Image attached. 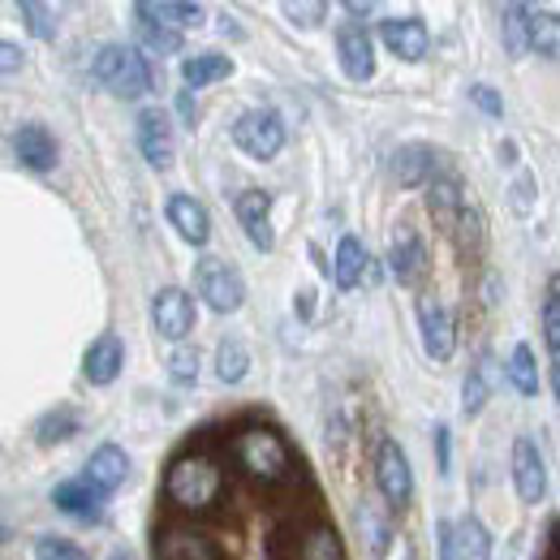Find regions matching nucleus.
Returning a JSON list of instances; mask_svg holds the SVG:
<instances>
[{"mask_svg":"<svg viewBox=\"0 0 560 560\" xmlns=\"http://www.w3.org/2000/svg\"><path fill=\"white\" fill-rule=\"evenodd\" d=\"M0 57H4V61H0L4 73H18V66H22V48H18L13 39H4V44H0Z\"/></svg>","mask_w":560,"mask_h":560,"instance_id":"42","label":"nucleus"},{"mask_svg":"<svg viewBox=\"0 0 560 560\" xmlns=\"http://www.w3.org/2000/svg\"><path fill=\"white\" fill-rule=\"evenodd\" d=\"M548 298L560 302V272H552V280H548Z\"/></svg>","mask_w":560,"mask_h":560,"instance_id":"44","label":"nucleus"},{"mask_svg":"<svg viewBox=\"0 0 560 560\" xmlns=\"http://www.w3.org/2000/svg\"><path fill=\"white\" fill-rule=\"evenodd\" d=\"M246 375H250V350H246V341L224 337L215 346V380L220 384H242Z\"/></svg>","mask_w":560,"mask_h":560,"instance_id":"27","label":"nucleus"},{"mask_svg":"<svg viewBox=\"0 0 560 560\" xmlns=\"http://www.w3.org/2000/svg\"><path fill=\"white\" fill-rule=\"evenodd\" d=\"M337 57H341V70L350 82H371L375 78V44H371L362 22L337 26Z\"/></svg>","mask_w":560,"mask_h":560,"instance_id":"13","label":"nucleus"},{"mask_svg":"<svg viewBox=\"0 0 560 560\" xmlns=\"http://www.w3.org/2000/svg\"><path fill=\"white\" fill-rule=\"evenodd\" d=\"M470 208V199H466V190H462V182L453 177V173H440L431 186H427V211H431V220L453 237V229H457V220H462V211Z\"/></svg>","mask_w":560,"mask_h":560,"instance_id":"18","label":"nucleus"},{"mask_svg":"<svg viewBox=\"0 0 560 560\" xmlns=\"http://www.w3.org/2000/svg\"><path fill=\"white\" fill-rule=\"evenodd\" d=\"M552 393H557L560 401V358H552Z\"/></svg>","mask_w":560,"mask_h":560,"instance_id":"45","label":"nucleus"},{"mask_svg":"<svg viewBox=\"0 0 560 560\" xmlns=\"http://www.w3.org/2000/svg\"><path fill=\"white\" fill-rule=\"evenodd\" d=\"M509 466H513V491H517V500L522 504H544V495H548V466H544V453H539V444L530 435H517L513 440Z\"/></svg>","mask_w":560,"mask_h":560,"instance_id":"8","label":"nucleus"},{"mask_svg":"<svg viewBox=\"0 0 560 560\" xmlns=\"http://www.w3.org/2000/svg\"><path fill=\"white\" fill-rule=\"evenodd\" d=\"M530 52L560 61V13L548 9H530Z\"/></svg>","mask_w":560,"mask_h":560,"instance_id":"29","label":"nucleus"},{"mask_svg":"<svg viewBox=\"0 0 560 560\" xmlns=\"http://www.w3.org/2000/svg\"><path fill=\"white\" fill-rule=\"evenodd\" d=\"M504 44L513 57L530 52V4H504Z\"/></svg>","mask_w":560,"mask_h":560,"instance_id":"32","label":"nucleus"},{"mask_svg":"<svg viewBox=\"0 0 560 560\" xmlns=\"http://www.w3.org/2000/svg\"><path fill=\"white\" fill-rule=\"evenodd\" d=\"M504 380H509L522 397H535V393H539V362H535V350H530V346H513L509 362H504Z\"/></svg>","mask_w":560,"mask_h":560,"instance_id":"28","label":"nucleus"},{"mask_svg":"<svg viewBox=\"0 0 560 560\" xmlns=\"http://www.w3.org/2000/svg\"><path fill=\"white\" fill-rule=\"evenodd\" d=\"M375 488L388 500V509H410L415 500V475H410V457L393 435H380L375 444Z\"/></svg>","mask_w":560,"mask_h":560,"instance_id":"5","label":"nucleus"},{"mask_svg":"<svg viewBox=\"0 0 560 560\" xmlns=\"http://www.w3.org/2000/svg\"><path fill=\"white\" fill-rule=\"evenodd\" d=\"M164 500L177 517H211L229 500V475L224 462L208 444L182 448L164 470Z\"/></svg>","mask_w":560,"mask_h":560,"instance_id":"1","label":"nucleus"},{"mask_svg":"<svg viewBox=\"0 0 560 560\" xmlns=\"http://www.w3.org/2000/svg\"><path fill=\"white\" fill-rule=\"evenodd\" d=\"M491 397V358L483 353L475 366H470V375H466V384H462V410L475 419V415H483V406H488Z\"/></svg>","mask_w":560,"mask_h":560,"instance_id":"31","label":"nucleus"},{"mask_svg":"<svg viewBox=\"0 0 560 560\" xmlns=\"http://www.w3.org/2000/svg\"><path fill=\"white\" fill-rule=\"evenodd\" d=\"M195 289H199V298L208 302V311H215V315H233L246 302V280H242V272L229 259H215V255L199 259Z\"/></svg>","mask_w":560,"mask_h":560,"instance_id":"4","label":"nucleus"},{"mask_svg":"<svg viewBox=\"0 0 560 560\" xmlns=\"http://www.w3.org/2000/svg\"><path fill=\"white\" fill-rule=\"evenodd\" d=\"M289 18H302V26H319V18L328 13V4H284Z\"/></svg>","mask_w":560,"mask_h":560,"instance_id":"39","label":"nucleus"},{"mask_svg":"<svg viewBox=\"0 0 560 560\" xmlns=\"http://www.w3.org/2000/svg\"><path fill=\"white\" fill-rule=\"evenodd\" d=\"M13 155L26 173H52L57 160H61V147H57L52 130L44 121H22L13 130Z\"/></svg>","mask_w":560,"mask_h":560,"instance_id":"10","label":"nucleus"},{"mask_svg":"<svg viewBox=\"0 0 560 560\" xmlns=\"http://www.w3.org/2000/svg\"><path fill=\"white\" fill-rule=\"evenodd\" d=\"M151 324L164 341L182 346L190 332H195V298L177 284H164L155 298H151Z\"/></svg>","mask_w":560,"mask_h":560,"instance_id":"7","label":"nucleus"},{"mask_svg":"<svg viewBox=\"0 0 560 560\" xmlns=\"http://www.w3.org/2000/svg\"><path fill=\"white\" fill-rule=\"evenodd\" d=\"M82 431V415L70 410V406H61V410H48L44 419L35 422V440L44 444V448H52V444H61V440H70Z\"/></svg>","mask_w":560,"mask_h":560,"instance_id":"30","label":"nucleus"},{"mask_svg":"<svg viewBox=\"0 0 560 560\" xmlns=\"http://www.w3.org/2000/svg\"><path fill=\"white\" fill-rule=\"evenodd\" d=\"M135 13L160 22V26H168V31H190V26L203 22V4H190V0H155V4H151V0H139Z\"/></svg>","mask_w":560,"mask_h":560,"instance_id":"22","label":"nucleus"},{"mask_svg":"<svg viewBox=\"0 0 560 560\" xmlns=\"http://www.w3.org/2000/svg\"><path fill=\"white\" fill-rule=\"evenodd\" d=\"M135 139H139L142 160H147L151 168H160V173L177 160V142H173L168 113H160V108H142L139 121H135Z\"/></svg>","mask_w":560,"mask_h":560,"instance_id":"11","label":"nucleus"},{"mask_svg":"<svg viewBox=\"0 0 560 560\" xmlns=\"http://www.w3.org/2000/svg\"><path fill=\"white\" fill-rule=\"evenodd\" d=\"M108 560H135V557H130L126 548H113V557H108Z\"/></svg>","mask_w":560,"mask_h":560,"instance_id":"46","label":"nucleus"},{"mask_svg":"<svg viewBox=\"0 0 560 560\" xmlns=\"http://www.w3.org/2000/svg\"><path fill=\"white\" fill-rule=\"evenodd\" d=\"M52 504L73 517V522H104V504H108V491H100L86 475L82 479H66L52 488Z\"/></svg>","mask_w":560,"mask_h":560,"instance_id":"15","label":"nucleus"},{"mask_svg":"<svg viewBox=\"0 0 560 560\" xmlns=\"http://www.w3.org/2000/svg\"><path fill=\"white\" fill-rule=\"evenodd\" d=\"M18 13L26 18V26H31V35H35V39H57V26H52V9H48V4L22 0V4H18Z\"/></svg>","mask_w":560,"mask_h":560,"instance_id":"35","label":"nucleus"},{"mask_svg":"<svg viewBox=\"0 0 560 560\" xmlns=\"http://www.w3.org/2000/svg\"><path fill=\"white\" fill-rule=\"evenodd\" d=\"M86 479L100 491L113 495V491L130 479V457H126V448H121V444H100V448L86 457Z\"/></svg>","mask_w":560,"mask_h":560,"instance_id":"21","label":"nucleus"},{"mask_svg":"<svg viewBox=\"0 0 560 560\" xmlns=\"http://www.w3.org/2000/svg\"><path fill=\"white\" fill-rule=\"evenodd\" d=\"M544 341H548V350L552 358H560V302H544Z\"/></svg>","mask_w":560,"mask_h":560,"instance_id":"37","label":"nucleus"},{"mask_svg":"<svg viewBox=\"0 0 560 560\" xmlns=\"http://www.w3.org/2000/svg\"><path fill=\"white\" fill-rule=\"evenodd\" d=\"M233 211H237V220H242L250 246L268 255V250L277 246V233H272V195H268V190H242V195L233 199Z\"/></svg>","mask_w":560,"mask_h":560,"instance_id":"14","label":"nucleus"},{"mask_svg":"<svg viewBox=\"0 0 560 560\" xmlns=\"http://www.w3.org/2000/svg\"><path fill=\"white\" fill-rule=\"evenodd\" d=\"M435 177H440V155L427 142H406L393 151V182L397 186L419 190V186H431Z\"/></svg>","mask_w":560,"mask_h":560,"instance_id":"17","label":"nucleus"},{"mask_svg":"<svg viewBox=\"0 0 560 560\" xmlns=\"http://www.w3.org/2000/svg\"><path fill=\"white\" fill-rule=\"evenodd\" d=\"M229 457L242 479H250L264 491H289L302 483V462L277 427H264V422L237 427L229 440Z\"/></svg>","mask_w":560,"mask_h":560,"instance_id":"2","label":"nucleus"},{"mask_svg":"<svg viewBox=\"0 0 560 560\" xmlns=\"http://www.w3.org/2000/svg\"><path fill=\"white\" fill-rule=\"evenodd\" d=\"M435 544H440V560H457V539H453V522H435Z\"/></svg>","mask_w":560,"mask_h":560,"instance_id":"40","label":"nucleus"},{"mask_svg":"<svg viewBox=\"0 0 560 560\" xmlns=\"http://www.w3.org/2000/svg\"><path fill=\"white\" fill-rule=\"evenodd\" d=\"M470 95H475V104H479L483 113H491V117H500V113H504V104H500V95L491 91L488 82H479V86H470Z\"/></svg>","mask_w":560,"mask_h":560,"instance_id":"38","label":"nucleus"},{"mask_svg":"<svg viewBox=\"0 0 560 560\" xmlns=\"http://www.w3.org/2000/svg\"><path fill=\"white\" fill-rule=\"evenodd\" d=\"M380 39L397 61H410V66L427 61V52H431V31L422 18H384Z\"/></svg>","mask_w":560,"mask_h":560,"instance_id":"12","label":"nucleus"},{"mask_svg":"<svg viewBox=\"0 0 560 560\" xmlns=\"http://www.w3.org/2000/svg\"><path fill=\"white\" fill-rule=\"evenodd\" d=\"M164 211H168V224L177 229L182 242H190V246H208L211 242V215L195 195H173Z\"/></svg>","mask_w":560,"mask_h":560,"instance_id":"19","label":"nucleus"},{"mask_svg":"<svg viewBox=\"0 0 560 560\" xmlns=\"http://www.w3.org/2000/svg\"><path fill=\"white\" fill-rule=\"evenodd\" d=\"M168 375H173L177 384H195V380H199V350L177 346V350L168 353Z\"/></svg>","mask_w":560,"mask_h":560,"instance_id":"36","label":"nucleus"},{"mask_svg":"<svg viewBox=\"0 0 560 560\" xmlns=\"http://www.w3.org/2000/svg\"><path fill=\"white\" fill-rule=\"evenodd\" d=\"M91 78L104 91H113L117 100H142L155 91V73L147 66V57L139 48H126V44H104L91 61Z\"/></svg>","mask_w":560,"mask_h":560,"instance_id":"3","label":"nucleus"},{"mask_svg":"<svg viewBox=\"0 0 560 560\" xmlns=\"http://www.w3.org/2000/svg\"><path fill=\"white\" fill-rule=\"evenodd\" d=\"M453 539H457V560H491V535L475 513L453 522Z\"/></svg>","mask_w":560,"mask_h":560,"instance_id":"25","label":"nucleus"},{"mask_svg":"<svg viewBox=\"0 0 560 560\" xmlns=\"http://www.w3.org/2000/svg\"><path fill=\"white\" fill-rule=\"evenodd\" d=\"M419 332H422V350L431 362H448L457 350V324H453V311L435 298H422L419 302Z\"/></svg>","mask_w":560,"mask_h":560,"instance_id":"9","label":"nucleus"},{"mask_svg":"<svg viewBox=\"0 0 560 560\" xmlns=\"http://www.w3.org/2000/svg\"><path fill=\"white\" fill-rule=\"evenodd\" d=\"M453 237H457L462 255H479V250H483V215H479V208H475V203L462 211V220H457Z\"/></svg>","mask_w":560,"mask_h":560,"instance_id":"33","label":"nucleus"},{"mask_svg":"<svg viewBox=\"0 0 560 560\" xmlns=\"http://www.w3.org/2000/svg\"><path fill=\"white\" fill-rule=\"evenodd\" d=\"M233 142L250 160H272L284 147V117L277 108H250V113H242L233 121Z\"/></svg>","mask_w":560,"mask_h":560,"instance_id":"6","label":"nucleus"},{"mask_svg":"<svg viewBox=\"0 0 560 560\" xmlns=\"http://www.w3.org/2000/svg\"><path fill=\"white\" fill-rule=\"evenodd\" d=\"M121 366H126V346H121L117 332L95 337V341L86 346V353H82V380L95 384V388H108V384L121 375Z\"/></svg>","mask_w":560,"mask_h":560,"instance_id":"16","label":"nucleus"},{"mask_svg":"<svg viewBox=\"0 0 560 560\" xmlns=\"http://www.w3.org/2000/svg\"><path fill=\"white\" fill-rule=\"evenodd\" d=\"M177 113H182L186 121H195V100H190V91H182V100H177Z\"/></svg>","mask_w":560,"mask_h":560,"instance_id":"43","label":"nucleus"},{"mask_svg":"<svg viewBox=\"0 0 560 560\" xmlns=\"http://www.w3.org/2000/svg\"><path fill=\"white\" fill-rule=\"evenodd\" d=\"M229 73H233V57H224V52H195V57L182 61V82H186L190 91H199V86H208V82H220V78H229Z\"/></svg>","mask_w":560,"mask_h":560,"instance_id":"24","label":"nucleus"},{"mask_svg":"<svg viewBox=\"0 0 560 560\" xmlns=\"http://www.w3.org/2000/svg\"><path fill=\"white\" fill-rule=\"evenodd\" d=\"M135 35H139V48L151 52V57H177L186 48L182 31H168V26H160L151 18H139V13H135Z\"/></svg>","mask_w":560,"mask_h":560,"instance_id":"26","label":"nucleus"},{"mask_svg":"<svg viewBox=\"0 0 560 560\" xmlns=\"http://www.w3.org/2000/svg\"><path fill=\"white\" fill-rule=\"evenodd\" d=\"M435 453H440V475H448L453 470V448H448V427L444 422L435 427Z\"/></svg>","mask_w":560,"mask_h":560,"instance_id":"41","label":"nucleus"},{"mask_svg":"<svg viewBox=\"0 0 560 560\" xmlns=\"http://www.w3.org/2000/svg\"><path fill=\"white\" fill-rule=\"evenodd\" d=\"M362 272H366V246H362L353 233H346V237L337 242L332 280H337V289H341V293H350V289H358V284H362Z\"/></svg>","mask_w":560,"mask_h":560,"instance_id":"23","label":"nucleus"},{"mask_svg":"<svg viewBox=\"0 0 560 560\" xmlns=\"http://www.w3.org/2000/svg\"><path fill=\"white\" fill-rule=\"evenodd\" d=\"M388 268L401 284H415L427 272V250H422V237L415 229H397L393 233V246H388Z\"/></svg>","mask_w":560,"mask_h":560,"instance_id":"20","label":"nucleus"},{"mask_svg":"<svg viewBox=\"0 0 560 560\" xmlns=\"http://www.w3.org/2000/svg\"><path fill=\"white\" fill-rule=\"evenodd\" d=\"M35 560H91L73 539H61V535H39L35 539Z\"/></svg>","mask_w":560,"mask_h":560,"instance_id":"34","label":"nucleus"}]
</instances>
